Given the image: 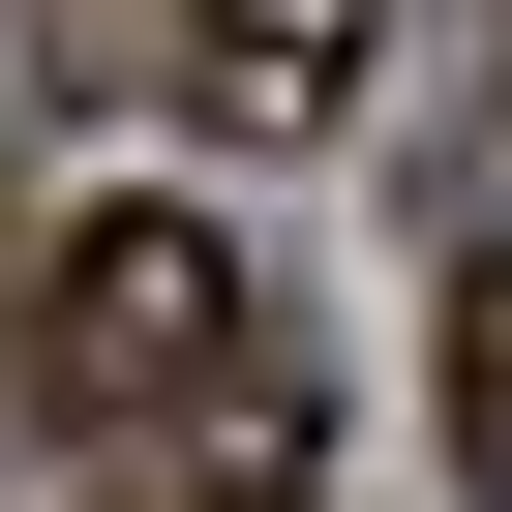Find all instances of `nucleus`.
I'll list each match as a JSON object with an SVG mask.
<instances>
[{
	"label": "nucleus",
	"instance_id": "obj_1",
	"mask_svg": "<svg viewBox=\"0 0 512 512\" xmlns=\"http://www.w3.org/2000/svg\"><path fill=\"white\" fill-rule=\"evenodd\" d=\"M241 362H272V302H241L211 211H61V241H31V422L151 452V422H211Z\"/></svg>",
	"mask_w": 512,
	"mask_h": 512
},
{
	"label": "nucleus",
	"instance_id": "obj_2",
	"mask_svg": "<svg viewBox=\"0 0 512 512\" xmlns=\"http://www.w3.org/2000/svg\"><path fill=\"white\" fill-rule=\"evenodd\" d=\"M181 91H211L241 151H302V121L362 91V0H181Z\"/></svg>",
	"mask_w": 512,
	"mask_h": 512
},
{
	"label": "nucleus",
	"instance_id": "obj_3",
	"mask_svg": "<svg viewBox=\"0 0 512 512\" xmlns=\"http://www.w3.org/2000/svg\"><path fill=\"white\" fill-rule=\"evenodd\" d=\"M452 482L512 512V272H482V241H452Z\"/></svg>",
	"mask_w": 512,
	"mask_h": 512
}]
</instances>
